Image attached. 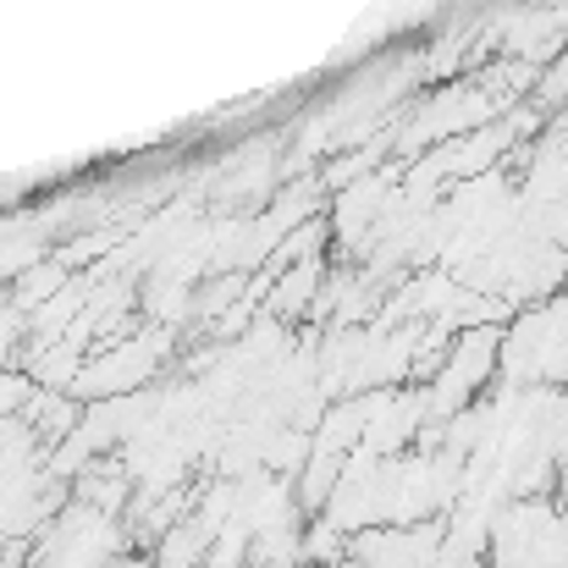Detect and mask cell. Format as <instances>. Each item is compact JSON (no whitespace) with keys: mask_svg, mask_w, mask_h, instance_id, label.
I'll list each match as a JSON object with an SVG mask.
<instances>
[{"mask_svg":"<svg viewBox=\"0 0 568 568\" xmlns=\"http://www.w3.org/2000/svg\"><path fill=\"white\" fill-rule=\"evenodd\" d=\"M17 403H22V381L0 376V414H6V408H17Z\"/></svg>","mask_w":568,"mask_h":568,"instance_id":"obj_3","label":"cell"},{"mask_svg":"<svg viewBox=\"0 0 568 568\" xmlns=\"http://www.w3.org/2000/svg\"><path fill=\"white\" fill-rule=\"evenodd\" d=\"M497 371V332H464L458 343H453V354L442 359V376L436 386L425 392V403H430V414H464L469 403H475V392L491 381Z\"/></svg>","mask_w":568,"mask_h":568,"instance_id":"obj_1","label":"cell"},{"mask_svg":"<svg viewBox=\"0 0 568 568\" xmlns=\"http://www.w3.org/2000/svg\"><path fill=\"white\" fill-rule=\"evenodd\" d=\"M315 282H321V260H304L298 271H287V276H282V287H276L271 310H298V304L315 293Z\"/></svg>","mask_w":568,"mask_h":568,"instance_id":"obj_2","label":"cell"}]
</instances>
